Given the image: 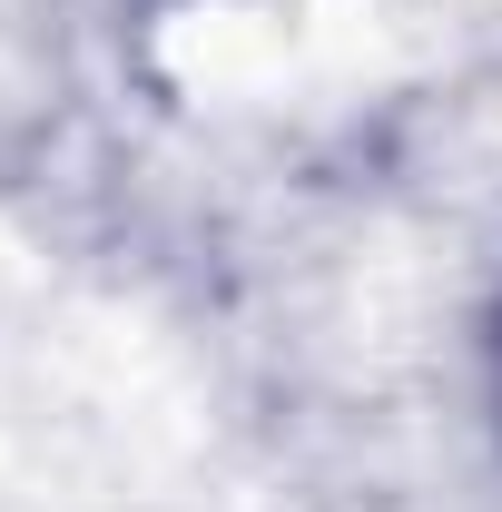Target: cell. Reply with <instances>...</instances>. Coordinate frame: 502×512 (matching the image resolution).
Here are the masks:
<instances>
[{"mask_svg": "<svg viewBox=\"0 0 502 512\" xmlns=\"http://www.w3.org/2000/svg\"><path fill=\"white\" fill-rule=\"evenodd\" d=\"M493 414H502V306H493Z\"/></svg>", "mask_w": 502, "mask_h": 512, "instance_id": "1", "label": "cell"}]
</instances>
